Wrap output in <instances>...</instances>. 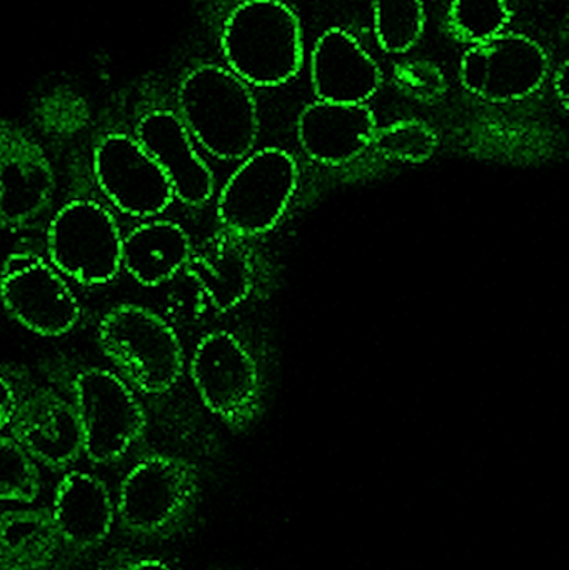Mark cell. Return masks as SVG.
Returning <instances> with one entry per match:
<instances>
[{
  "instance_id": "cell-19",
  "label": "cell",
  "mask_w": 569,
  "mask_h": 570,
  "mask_svg": "<svg viewBox=\"0 0 569 570\" xmlns=\"http://www.w3.org/2000/svg\"><path fill=\"white\" fill-rule=\"evenodd\" d=\"M186 271L217 312H229L246 301L253 287L247 254L237 237L227 233L216 234L194 247Z\"/></svg>"
},
{
  "instance_id": "cell-4",
  "label": "cell",
  "mask_w": 569,
  "mask_h": 570,
  "mask_svg": "<svg viewBox=\"0 0 569 570\" xmlns=\"http://www.w3.org/2000/svg\"><path fill=\"white\" fill-rule=\"evenodd\" d=\"M49 263L66 279L100 287L122 271V234L112 213L92 199H73L57 210L46 236Z\"/></svg>"
},
{
  "instance_id": "cell-3",
  "label": "cell",
  "mask_w": 569,
  "mask_h": 570,
  "mask_svg": "<svg viewBox=\"0 0 569 570\" xmlns=\"http://www.w3.org/2000/svg\"><path fill=\"white\" fill-rule=\"evenodd\" d=\"M220 49L230 72L246 83L276 87L303 66V30L281 0H244L227 17Z\"/></svg>"
},
{
  "instance_id": "cell-14",
  "label": "cell",
  "mask_w": 569,
  "mask_h": 570,
  "mask_svg": "<svg viewBox=\"0 0 569 570\" xmlns=\"http://www.w3.org/2000/svg\"><path fill=\"white\" fill-rule=\"evenodd\" d=\"M134 137L163 169L174 197L187 207H203L214 194V176L194 146L179 114L147 110L134 127Z\"/></svg>"
},
{
  "instance_id": "cell-24",
  "label": "cell",
  "mask_w": 569,
  "mask_h": 570,
  "mask_svg": "<svg viewBox=\"0 0 569 570\" xmlns=\"http://www.w3.org/2000/svg\"><path fill=\"white\" fill-rule=\"evenodd\" d=\"M371 144L387 159L420 164L433 156L438 147V136L421 120H398L383 129L374 130Z\"/></svg>"
},
{
  "instance_id": "cell-26",
  "label": "cell",
  "mask_w": 569,
  "mask_h": 570,
  "mask_svg": "<svg viewBox=\"0 0 569 570\" xmlns=\"http://www.w3.org/2000/svg\"><path fill=\"white\" fill-rule=\"evenodd\" d=\"M22 394L23 392L16 387L12 379L0 372V434H2L3 429H9Z\"/></svg>"
},
{
  "instance_id": "cell-7",
  "label": "cell",
  "mask_w": 569,
  "mask_h": 570,
  "mask_svg": "<svg viewBox=\"0 0 569 570\" xmlns=\"http://www.w3.org/2000/svg\"><path fill=\"white\" fill-rule=\"evenodd\" d=\"M296 186V160L286 150L267 147L254 153L229 177L217 200V219L224 233L239 239L273 229Z\"/></svg>"
},
{
  "instance_id": "cell-21",
  "label": "cell",
  "mask_w": 569,
  "mask_h": 570,
  "mask_svg": "<svg viewBox=\"0 0 569 570\" xmlns=\"http://www.w3.org/2000/svg\"><path fill=\"white\" fill-rule=\"evenodd\" d=\"M374 32L386 53H404L421 39L426 23L423 0H374Z\"/></svg>"
},
{
  "instance_id": "cell-6",
  "label": "cell",
  "mask_w": 569,
  "mask_h": 570,
  "mask_svg": "<svg viewBox=\"0 0 569 570\" xmlns=\"http://www.w3.org/2000/svg\"><path fill=\"white\" fill-rule=\"evenodd\" d=\"M72 404L82 429L84 455L92 464L120 461L146 434V411L116 372L80 368L72 379Z\"/></svg>"
},
{
  "instance_id": "cell-5",
  "label": "cell",
  "mask_w": 569,
  "mask_h": 570,
  "mask_svg": "<svg viewBox=\"0 0 569 570\" xmlns=\"http://www.w3.org/2000/svg\"><path fill=\"white\" fill-rule=\"evenodd\" d=\"M196 494L197 475L189 462L176 455H149L124 478L116 518L134 538H166L179 528Z\"/></svg>"
},
{
  "instance_id": "cell-22",
  "label": "cell",
  "mask_w": 569,
  "mask_h": 570,
  "mask_svg": "<svg viewBox=\"0 0 569 570\" xmlns=\"http://www.w3.org/2000/svg\"><path fill=\"white\" fill-rule=\"evenodd\" d=\"M510 20V0H453L448 12L451 33L470 43L503 33Z\"/></svg>"
},
{
  "instance_id": "cell-23",
  "label": "cell",
  "mask_w": 569,
  "mask_h": 570,
  "mask_svg": "<svg viewBox=\"0 0 569 570\" xmlns=\"http://www.w3.org/2000/svg\"><path fill=\"white\" fill-rule=\"evenodd\" d=\"M40 488L39 464L12 435L0 434V502L32 504Z\"/></svg>"
},
{
  "instance_id": "cell-8",
  "label": "cell",
  "mask_w": 569,
  "mask_h": 570,
  "mask_svg": "<svg viewBox=\"0 0 569 570\" xmlns=\"http://www.w3.org/2000/svg\"><path fill=\"white\" fill-rule=\"evenodd\" d=\"M0 302L17 324L40 337H62L82 317L79 298L66 277L37 254L7 257L0 269Z\"/></svg>"
},
{
  "instance_id": "cell-25",
  "label": "cell",
  "mask_w": 569,
  "mask_h": 570,
  "mask_svg": "<svg viewBox=\"0 0 569 570\" xmlns=\"http://www.w3.org/2000/svg\"><path fill=\"white\" fill-rule=\"evenodd\" d=\"M394 83L413 99L433 102L447 92L443 70L431 60H406L394 67Z\"/></svg>"
},
{
  "instance_id": "cell-17",
  "label": "cell",
  "mask_w": 569,
  "mask_h": 570,
  "mask_svg": "<svg viewBox=\"0 0 569 570\" xmlns=\"http://www.w3.org/2000/svg\"><path fill=\"white\" fill-rule=\"evenodd\" d=\"M376 130L366 104H310L297 119V139L304 153L326 166H340L360 156Z\"/></svg>"
},
{
  "instance_id": "cell-11",
  "label": "cell",
  "mask_w": 569,
  "mask_h": 570,
  "mask_svg": "<svg viewBox=\"0 0 569 570\" xmlns=\"http://www.w3.org/2000/svg\"><path fill=\"white\" fill-rule=\"evenodd\" d=\"M56 189L42 146L20 127L0 124V229L16 234L36 226L49 213Z\"/></svg>"
},
{
  "instance_id": "cell-28",
  "label": "cell",
  "mask_w": 569,
  "mask_h": 570,
  "mask_svg": "<svg viewBox=\"0 0 569 570\" xmlns=\"http://www.w3.org/2000/svg\"><path fill=\"white\" fill-rule=\"evenodd\" d=\"M555 89H557L558 97H560L561 106L567 110V63L560 67V70L555 77Z\"/></svg>"
},
{
  "instance_id": "cell-9",
  "label": "cell",
  "mask_w": 569,
  "mask_h": 570,
  "mask_svg": "<svg viewBox=\"0 0 569 570\" xmlns=\"http://www.w3.org/2000/svg\"><path fill=\"white\" fill-rule=\"evenodd\" d=\"M92 169L110 206L133 219H156L176 200L163 169L134 136L109 132L100 137L94 147Z\"/></svg>"
},
{
  "instance_id": "cell-27",
  "label": "cell",
  "mask_w": 569,
  "mask_h": 570,
  "mask_svg": "<svg viewBox=\"0 0 569 570\" xmlns=\"http://www.w3.org/2000/svg\"><path fill=\"white\" fill-rule=\"evenodd\" d=\"M110 570H170L163 561L157 559H136V561H127L124 564Z\"/></svg>"
},
{
  "instance_id": "cell-18",
  "label": "cell",
  "mask_w": 569,
  "mask_h": 570,
  "mask_svg": "<svg viewBox=\"0 0 569 570\" xmlns=\"http://www.w3.org/2000/svg\"><path fill=\"white\" fill-rule=\"evenodd\" d=\"M193 249L183 226L156 217L122 237V269L143 287H159L186 269Z\"/></svg>"
},
{
  "instance_id": "cell-1",
  "label": "cell",
  "mask_w": 569,
  "mask_h": 570,
  "mask_svg": "<svg viewBox=\"0 0 569 570\" xmlns=\"http://www.w3.org/2000/svg\"><path fill=\"white\" fill-rule=\"evenodd\" d=\"M177 114L193 140L220 160L249 156L259 134L249 87L226 67L214 63L196 67L184 77L177 90Z\"/></svg>"
},
{
  "instance_id": "cell-12",
  "label": "cell",
  "mask_w": 569,
  "mask_h": 570,
  "mask_svg": "<svg viewBox=\"0 0 569 570\" xmlns=\"http://www.w3.org/2000/svg\"><path fill=\"white\" fill-rule=\"evenodd\" d=\"M190 379L204 405L226 422L244 417L257 395L256 364L229 332L200 338L190 361Z\"/></svg>"
},
{
  "instance_id": "cell-10",
  "label": "cell",
  "mask_w": 569,
  "mask_h": 570,
  "mask_svg": "<svg viewBox=\"0 0 569 570\" xmlns=\"http://www.w3.org/2000/svg\"><path fill=\"white\" fill-rule=\"evenodd\" d=\"M543 47L523 33H498L471 43L460 63L464 89L488 102H513L540 89L548 76Z\"/></svg>"
},
{
  "instance_id": "cell-2",
  "label": "cell",
  "mask_w": 569,
  "mask_h": 570,
  "mask_svg": "<svg viewBox=\"0 0 569 570\" xmlns=\"http://www.w3.org/2000/svg\"><path fill=\"white\" fill-rule=\"evenodd\" d=\"M97 344L136 394L160 397L183 375L179 335L163 315L144 305H112L97 325Z\"/></svg>"
},
{
  "instance_id": "cell-13",
  "label": "cell",
  "mask_w": 569,
  "mask_h": 570,
  "mask_svg": "<svg viewBox=\"0 0 569 570\" xmlns=\"http://www.w3.org/2000/svg\"><path fill=\"white\" fill-rule=\"evenodd\" d=\"M9 431L37 464L50 471H66L84 454L76 407L52 387L23 392Z\"/></svg>"
},
{
  "instance_id": "cell-20",
  "label": "cell",
  "mask_w": 569,
  "mask_h": 570,
  "mask_svg": "<svg viewBox=\"0 0 569 570\" xmlns=\"http://www.w3.org/2000/svg\"><path fill=\"white\" fill-rule=\"evenodd\" d=\"M60 548L49 509L0 512V570H52Z\"/></svg>"
},
{
  "instance_id": "cell-16",
  "label": "cell",
  "mask_w": 569,
  "mask_h": 570,
  "mask_svg": "<svg viewBox=\"0 0 569 570\" xmlns=\"http://www.w3.org/2000/svg\"><path fill=\"white\" fill-rule=\"evenodd\" d=\"M50 515L63 548L86 554L109 538L116 502L102 479L89 472H67L57 484Z\"/></svg>"
},
{
  "instance_id": "cell-15",
  "label": "cell",
  "mask_w": 569,
  "mask_h": 570,
  "mask_svg": "<svg viewBox=\"0 0 569 570\" xmlns=\"http://www.w3.org/2000/svg\"><path fill=\"white\" fill-rule=\"evenodd\" d=\"M311 82L317 100L366 104L380 90L383 72L353 33L333 27L314 43Z\"/></svg>"
}]
</instances>
